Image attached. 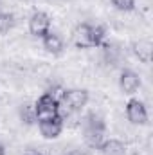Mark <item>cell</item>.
<instances>
[{
	"label": "cell",
	"instance_id": "obj_1",
	"mask_svg": "<svg viewBox=\"0 0 153 155\" xmlns=\"http://www.w3.org/2000/svg\"><path fill=\"white\" fill-rule=\"evenodd\" d=\"M83 130H85V143H86V146H90L94 150H99V146L105 141V134H106V124H105L103 117L94 114V112L88 114L85 117Z\"/></svg>",
	"mask_w": 153,
	"mask_h": 155
},
{
	"label": "cell",
	"instance_id": "obj_2",
	"mask_svg": "<svg viewBox=\"0 0 153 155\" xmlns=\"http://www.w3.org/2000/svg\"><path fill=\"white\" fill-rule=\"evenodd\" d=\"M61 105L49 94V92H43L36 99L34 103V112H36V123L40 121H45V119H50V117L61 114Z\"/></svg>",
	"mask_w": 153,
	"mask_h": 155
},
{
	"label": "cell",
	"instance_id": "obj_3",
	"mask_svg": "<svg viewBox=\"0 0 153 155\" xmlns=\"http://www.w3.org/2000/svg\"><path fill=\"white\" fill-rule=\"evenodd\" d=\"M124 112H126V119L135 124V126H144L148 124V108L144 105V101L137 99V97H130L126 101V107H124Z\"/></svg>",
	"mask_w": 153,
	"mask_h": 155
},
{
	"label": "cell",
	"instance_id": "obj_4",
	"mask_svg": "<svg viewBox=\"0 0 153 155\" xmlns=\"http://www.w3.org/2000/svg\"><path fill=\"white\" fill-rule=\"evenodd\" d=\"M88 99H90V94L86 88H67L61 99V107H65L70 112H79L83 107H86Z\"/></svg>",
	"mask_w": 153,
	"mask_h": 155
},
{
	"label": "cell",
	"instance_id": "obj_5",
	"mask_svg": "<svg viewBox=\"0 0 153 155\" xmlns=\"http://www.w3.org/2000/svg\"><path fill=\"white\" fill-rule=\"evenodd\" d=\"M50 31V16L45 11H34L29 18V33L34 38H43Z\"/></svg>",
	"mask_w": 153,
	"mask_h": 155
},
{
	"label": "cell",
	"instance_id": "obj_6",
	"mask_svg": "<svg viewBox=\"0 0 153 155\" xmlns=\"http://www.w3.org/2000/svg\"><path fill=\"white\" fill-rule=\"evenodd\" d=\"M40 128V134L45 137V139H58L63 132V116L58 114V116L50 117V119H45V121H40L36 123Z\"/></svg>",
	"mask_w": 153,
	"mask_h": 155
},
{
	"label": "cell",
	"instance_id": "obj_7",
	"mask_svg": "<svg viewBox=\"0 0 153 155\" xmlns=\"http://www.w3.org/2000/svg\"><path fill=\"white\" fill-rule=\"evenodd\" d=\"M142 81H141V76L132 71V69H122L121 71V76H119V88L126 94V96H132L135 94L139 88H141Z\"/></svg>",
	"mask_w": 153,
	"mask_h": 155
},
{
	"label": "cell",
	"instance_id": "obj_8",
	"mask_svg": "<svg viewBox=\"0 0 153 155\" xmlns=\"http://www.w3.org/2000/svg\"><path fill=\"white\" fill-rule=\"evenodd\" d=\"M90 31H92V24L83 22L77 24L72 31V41L77 49H92V38H90Z\"/></svg>",
	"mask_w": 153,
	"mask_h": 155
},
{
	"label": "cell",
	"instance_id": "obj_9",
	"mask_svg": "<svg viewBox=\"0 0 153 155\" xmlns=\"http://www.w3.org/2000/svg\"><path fill=\"white\" fill-rule=\"evenodd\" d=\"M132 51L135 54V58L142 63H151V54H153V45L150 40H139L132 43Z\"/></svg>",
	"mask_w": 153,
	"mask_h": 155
},
{
	"label": "cell",
	"instance_id": "obj_10",
	"mask_svg": "<svg viewBox=\"0 0 153 155\" xmlns=\"http://www.w3.org/2000/svg\"><path fill=\"white\" fill-rule=\"evenodd\" d=\"M41 45H43V49H45L49 54L58 56V54L63 52V41H61V38H60L56 33H52V31H49V33L41 38Z\"/></svg>",
	"mask_w": 153,
	"mask_h": 155
},
{
	"label": "cell",
	"instance_id": "obj_11",
	"mask_svg": "<svg viewBox=\"0 0 153 155\" xmlns=\"http://www.w3.org/2000/svg\"><path fill=\"white\" fill-rule=\"evenodd\" d=\"M99 152L101 155H126V144L119 139H105Z\"/></svg>",
	"mask_w": 153,
	"mask_h": 155
},
{
	"label": "cell",
	"instance_id": "obj_12",
	"mask_svg": "<svg viewBox=\"0 0 153 155\" xmlns=\"http://www.w3.org/2000/svg\"><path fill=\"white\" fill-rule=\"evenodd\" d=\"M20 121L27 126L36 124V112H34V103H25L20 107Z\"/></svg>",
	"mask_w": 153,
	"mask_h": 155
},
{
	"label": "cell",
	"instance_id": "obj_13",
	"mask_svg": "<svg viewBox=\"0 0 153 155\" xmlns=\"http://www.w3.org/2000/svg\"><path fill=\"white\" fill-rule=\"evenodd\" d=\"M15 25H16V16L9 11H2L0 13V35H7L9 31H13Z\"/></svg>",
	"mask_w": 153,
	"mask_h": 155
},
{
	"label": "cell",
	"instance_id": "obj_14",
	"mask_svg": "<svg viewBox=\"0 0 153 155\" xmlns=\"http://www.w3.org/2000/svg\"><path fill=\"white\" fill-rule=\"evenodd\" d=\"M90 38H92V49L101 47V45L105 43V38H106V31H105V27H103V25H92Z\"/></svg>",
	"mask_w": 153,
	"mask_h": 155
},
{
	"label": "cell",
	"instance_id": "obj_15",
	"mask_svg": "<svg viewBox=\"0 0 153 155\" xmlns=\"http://www.w3.org/2000/svg\"><path fill=\"white\" fill-rule=\"evenodd\" d=\"M110 2L117 11H122V13H130L135 9V0H110Z\"/></svg>",
	"mask_w": 153,
	"mask_h": 155
},
{
	"label": "cell",
	"instance_id": "obj_16",
	"mask_svg": "<svg viewBox=\"0 0 153 155\" xmlns=\"http://www.w3.org/2000/svg\"><path fill=\"white\" fill-rule=\"evenodd\" d=\"M65 90H67V88H65L63 85H52L47 92H49V94H50V96L60 103V105H61V99H63V96H65Z\"/></svg>",
	"mask_w": 153,
	"mask_h": 155
},
{
	"label": "cell",
	"instance_id": "obj_17",
	"mask_svg": "<svg viewBox=\"0 0 153 155\" xmlns=\"http://www.w3.org/2000/svg\"><path fill=\"white\" fill-rule=\"evenodd\" d=\"M65 155H85L83 152H79V150H70V152H67Z\"/></svg>",
	"mask_w": 153,
	"mask_h": 155
},
{
	"label": "cell",
	"instance_id": "obj_18",
	"mask_svg": "<svg viewBox=\"0 0 153 155\" xmlns=\"http://www.w3.org/2000/svg\"><path fill=\"white\" fill-rule=\"evenodd\" d=\"M25 155H43L41 152H36V150H29V152H25Z\"/></svg>",
	"mask_w": 153,
	"mask_h": 155
},
{
	"label": "cell",
	"instance_id": "obj_19",
	"mask_svg": "<svg viewBox=\"0 0 153 155\" xmlns=\"http://www.w3.org/2000/svg\"><path fill=\"white\" fill-rule=\"evenodd\" d=\"M0 155H5V146L0 143Z\"/></svg>",
	"mask_w": 153,
	"mask_h": 155
},
{
	"label": "cell",
	"instance_id": "obj_20",
	"mask_svg": "<svg viewBox=\"0 0 153 155\" xmlns=\"http://www.w3.org/2000/svg\"><path fill=\"white\" fill-rule=\"evenodd\" d=\"M22 2H29V0H22Z\"/></svg>",
	"mask_w": 153,
	"mask_h": 155
}]
</instances>
